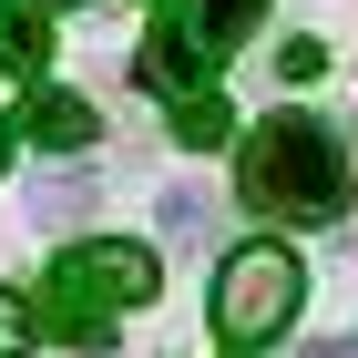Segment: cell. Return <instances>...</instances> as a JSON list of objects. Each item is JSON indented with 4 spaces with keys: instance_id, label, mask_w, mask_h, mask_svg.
I'll list each match as a JSON object with an SVG mask.
<instances>
[{
    "instance_id": "52a82bcc",
    "label": "cell",
    "mask_w": 358,
    "mask_h": 358,
    "mask_svg": "<svg viewBox=\"0 0 358 358\" xmlns=\"http://www.w3.org/2000/svg\"><path fill=\"white\" fill-rule=\"evenodd\" d=\"M0 62H10V72H41V62H52V31L31 21V10H0Z\"/></svg>"
},
{
    "instance_id": "277c9868",
    "label": "cell",
    "mask_w": 358,
    "mask_h": 358,
    "mask_svg": "<svg viewBox=\"0 0 358 358\" xmlns=\"http://www.w3.org/2000/svg\"><path fill=\"white\" fill-rule=\"evenodd\" d=\"M194 62H205V52H194L185 31H174V21H154V31H143V62H134V72H143L154 92H174V103H185V92H194Z\"/></svg>"
},
{
    "instance_id": "8fae6325",
    "label": "cell",
    "mask_w": 358,
    "mask_h": 358,
    "mask_svg": "<svg viewBox=\"0 0 358 358\" xmlns=\"http://www.w3.org/2000/svg\"><path fill=\"white\" fill-rule=\"evenodd\" d=\"M164 236H174V246H194V236H205V194H194V185L164 194Z\"/></svg>"
},
{
    "instance_id": "4fadbf2b",
    "label": "cell",
    "mask_w": 358,
    "mask_h": 358,
    "mask_svg": "<svg viewBox=\"0 0 358 358\" xmlns=\"http://www.w3.org/2000/svg\"><path fill=\"white\" fill-rule=\"evenodd\" d=\"M0 164H10V123H0Z\"/></svg>"
},
{
    "instance_id": "30bf717a",
    "label": "cell",
    "mask_w": 358,
    "mask_h": 358,
    "mask_svg": "<svg viewBox=\"0 0 358 358\" xmlns=\"http://www.w3.org/2000/svg\"><path fill=\"white\" fill-rule=\"evenodd\" d=\"M31 338H41V317H31V297H10V287H0V358H21Z\"/></svg>"
},
{
    "instance_id": "8992f818",
    "label": "cell",
    "mask_w": 358,
    "mask_h": 358,
    "mask_svg": "<svg viewBox=\"0 0 358 358\" xmlns=\"http://www.w3.org/2000/svg\"><path fill=\"white\" fill-rule=\"evenodd\" d=\"M92 205H103L92 174H41V185H31V215H41V225H83Z\"/></svg>"
},
{
    "instance_id": "3957f363",
    "label": "cell",
    "mask_w": 358,
    "mask_h": 358,
    "mask_svg": "<svg viewBox=\"0 0 358 358\" xmlns=\"http://www.w3.org/2000/svg\"><path fill=\"white\" fill-rule=\"evenodd\" d=\"M52 276H72V287H83V297L103 307V317H113V307H143L154 287H164L154 246H134V236H92V246H72V256H62Z\"/></svg>"
},
{
    "instance_id": "5b68a950",
    "label": "cell",
    "mask_w": 358,
    "mask_h": 358,
    "mask_svg": "<svg viewBox=\"0 0 358 358\" xmlns=\"http://www.w3.org/2000/svg\"><path fill=\"white\" fill-rule=\"evenodd\" d=\"M92 134H103V123H92V103H83V92H41V103H31V143H52V154H83Z\"/></svg>"
},
{
    "instance_id": "9c48e42d",
    "label": "cell",
    "mask_w": 358,
    "mask_h": 358,
    "mask_svg": "<svg viewBox=\"0 0 358 358\" xmlns=\"http://www.w3.org/2000/svg\"><path fill=\"white\" fill-rule=\"evenodd\" d=\"M174 143H194V154L225 143V103H215V92H185V103H174Z\"/></svg>"
},
{
    "instance_id": "5bb4252c",
    "label": "cell",
    "mask_w": 358,
    "mask_h": 358,
    "mask_svg": "<svg viewBox=\"0 0 358 358\" xmlns=\"http://www.w3.org/2000/svg\"><path fill=\"white\" fill-rule=\"evenodd\" d=\"M236 358H246V348H236Z\"/></svg>"
},
{
    "instance_id": "6da1fadb",
    "label": "cell",
    "mask_w": 358,
    "mask_h": 358,
    "mask_svg": "<svg viewBox=\"0 0 358 358\" xmlns=\"http://www.w3.org/2000/svg\"><path fill=\"white\" fill-rule=\"evenodd\" d=\"M256 215H287V225H328L348 215V143L317 123V113H266L246 134V164H236Z\"/></svg>"
},
{
    "instance_id": "ba28073f",
    "label": "cell",
    "mask_w": 358,
    "mask_h": 358,
    "mask_svg": "<svg viewBox=\"0 0 358 358\" xmlns=\"http://www.w3.org/2000/svg\"><path fill=\"white\" fill-rule=\"evenodd\" d=\"M256 21H266V0H194V31L205 41H246Z\"/></svg>"
},
{
    "instance_id": "7a4b0ae2",
    "label": "cell",
    "mask_w": 358,
    "mask_h": 358,
    "mask_svg": "<svg viewBox=\"0 0 358 358\" xmlns=\"http://www.w3.org/2000/svg\"><path fill=\"white\" fill-rule=\"evenodd\" d=\"M297 297H307V266H297V246H276V236H246V246L215 266V328L225 338H276L297 317Z\"/></svg>"
},
{
    "instance_id": "7c38bea8",
    "label": "cell",
    "mask_w": 358,
    "mask_h": 358,
    "mask_svg": "<svg viewBox=\"0 0 358 358\" xmlns=\"http://www.w3.org/2000/svg\"><path fill=\"white\" fill-rule=\"evenodd\" d=\"M297 358H358V338H307Z\"/></svg>"
}]
</instances>
